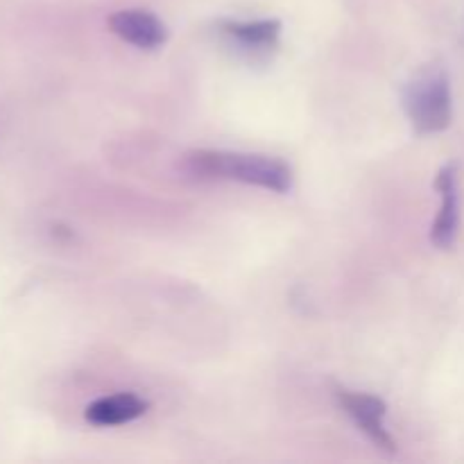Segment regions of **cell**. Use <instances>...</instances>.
Returning <instances> with one entry per match:
<instances>
[{
  "label": "cell",
  "instance_id": "6da1fadb",
  "mask_svg": "<svg viewBox=\"0 0 464 464\" xmlns=\"http://www.w3.org/2000/svg\"><path fill=\"white\" fill-rule=\"evenodd\" d=\"M184 170L198 179L240 181L275 193H288L293 188V170L288 163L263 154L195 150L184 157Z\"/></svg>",
  "mask_w": 464,
  "mask_h": 464
},
{
  "label": "cell",
  "instance_id": "7a4b0ae2",
  "mask_svg": "<svg viewBox=\"0 0 464 464\" xmlns=\"http://www.w3.org/2000/svg\"><path fill=\"white\" fill-rule=\"evenodd\" d=\"M403 107L417 134H440L451 125L453 98L447 68L429 63L403 89Z\"/></svg>",
  "mask_w": 464,
  "mask_h": 464
},
{
  "label": "cell",
  "instance_id": "3957f363",
  "mask_svg": "<svg viewBox=\"0 0 464 464\" xmlns=\"http://www.w3.org/2000/svg\"><path fill=\"white\" fill-rule=\"evenodd\" d=\"M340 408L352 417L353 424L376 444V449L385 451L388 456L397 453V444H394L392 435L385 429V415H388V406L383 399L372 397V394L352 392V390H338Z\"/></svg>",
  "mask_w": 464,
  "mask_h": 464
},
{
  "label": "cell",
  "instance_id": "277c9868",
  "mask_svg": "<svg viewBox=\"0 0 464 464\" xmlns=\"http://www.w3.org/2000/svg\"><path fill=\"white\" fill-rule=\"evenodd\" d=\"M109 27L118 39L140 50H154L168 41L166 23L145 9H122L109 18Z\"/></svg>",
  "mask_w": 464,
  "mask_h": 464
},
{
  "label": "cell",
  "instance_id": "5b68a950",
  "mask_svg": "<svg viewBox=\"0 0 464 464\" xmlns=\"http://www.w3.org/2000/svg\"><path fill=\"white\" fill-rule=\"evenodd\" d=\"M435 186L442 198V207H440L438 218L430 229V240L435 247L449 249L456 243L458 227H460V193H458V166L449 163L438 172Z\"/></svg>",
  "mask_w": 464,
  "mask_h": 464
},
{
  "label": "cell",
  "instance_id": "8992f818",
  "mask_svg": "<svg viewBox=\"0 0 464 464\" xmlns=\"http://www.w3.org/2000/svg\"><path fill=\"white\" fill-rule=\"evenodd\" d=\"M148 408L150 403L139 394L121 392L95 399L93 403L86 406L84 417L93 426H121L143 417Z\"/></svg>",
  "mask_w": 464,
  "mask_h": 464
},
{
  "label": "cell",
  "instance_id": "52a82bcc",
  "mask_svg": "<svg viewBox=\"0 0 464 464\" xmlns=\"http://www.w3.org/2000/svg\"><path fill=\"white\" fill-rule=\"evenodd\" d=\"M220 32L236 45L245 50L267 53L279 45L281 21L279 18H261V21H220Z\"/></svg>",
  "mask_w": 464,
  "mask_h": 464
}]
</instances>
